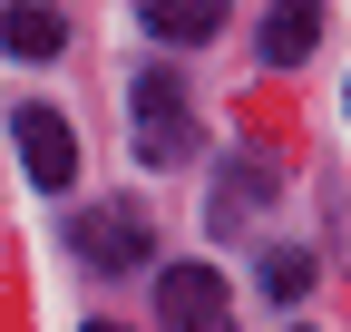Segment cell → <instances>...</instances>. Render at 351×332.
I'll list each match as a JSON object with an SVG mask.
<instances>
[{
	"label": "cell",
	"instance_id": "7",
	"mask_svg": "<svg viewBox=\"0 0 351 332\" xmlns=\"http://www.w3.org/2000/svg\"><path fill=\"white\" fill-rule=\"evenodd\" d=\"M225 10H234V0H137L147 39H176V49H186V39H215V29H225Z\"/></svg>",
	"mask_w": 351,
	"mask_h": 332
},
{
	"label": "cell",
	"instance_id": "3",
	"mask_svg": "<svg viewBox=\"0 0 351 332\" xmlns=\"http://www.w3.org/2000/svg\"><path fill=\"white\" fill-rule=\"evenodd\" d=\"M69 244H78V264H98V274H127V264H147L156 225L137 215V205H88V215L69 225Z\"/></svg>",
	"mask_w": 351,
	"mask_h": 332
},
{
	"label": "cell",
	"instance_id": "8",
	"mask_svg": "<svg viewBox=\"0 0 351 332\" xmlns=\"http://www.w3.org/2000/svg\"><path fill=\"white\" fill-rule=\"evenodd\" d=\"M263 294H274V303L313 294V254H293V244H274V254H263Z\"/></svg>",
	"mask_w": 351,
	"mask_h": 332
},
{
	"label": "cell",
	"instance_id": "4",
	"mask_svg": "<svg viewBox=\"0 0 351 332\" xmlns=\"http://www.w3.org/2000/svg\"><path fill=\"white\" fill-rule=\"evenodd\" d=\"M10 137H20L29 186H49V195H69V186H78V137H69V117H49V108H20V117H10Z\"/></svg>",
	"mask_w": 351,
	"mask_h": 332
},
{
	"label": "cell",
	"instance_id": "5",
	"mask_svg": "<svg viewBox=\"0 0 351 332\" xmlns=\"http://www.w3.org/2000/svg\"><path fill=\"white\" fill-rule=\"evenodd\" d=\"M322 39V0H274L263 10V69H302Z\"/></svg>",
	"mask_w": 351,
	"mask_h": 332
},
{
	"label": "cell",
	"instance_id": "9",
	"mask_svg": "<svg viewBox=\"0 0 351 332\" xmlns=\"http://www.w3.org/2000/svg\"><path fill=\"white\" fill-rule=\"evenodd\" d=\"M88 332H117V322H88Z\"/></svg>",
	"mask_w": 351,
	"mask_h": 332
},
{
	"label": "cell",
	"instance_id": "2",
	"mask_svg": "<svg viewBox=\"0 0 351 332\" xmlns=\"http://www.w3.org/2000/svg\"><path fill=\"white\" fill-rule=\"evenodd\" d=\"M156 313H166V332H234V303H225L215 264H166L156 274Z\"/></svg>",
	"mask_w": 351,
	"mask_h": 332
},
{
	"label": "cell",
	"instance_id": "1",
	"mask_svg": "<svg viewBox=\"0 0 351 332\" xmlns=\"http://www.w3.org/2000/svg\"><path fill=\"white\" fill-rule=\"evenodd\" d=\"M137 156H147V166H186V156H195V117H186L176 69H147V78H137Z\"/></svg>",
	"mask_w": 351,
	"mask_h": 332
},
{
	"label": "cell",
	"instance_id": "6",
	"mask_svg": "<svg viewBox=\"0 0 351 332\" xmlns=\"http://www.w3.org/2000/svg\"><path fill=\"white\" fill-rule=\"evenodd\" d=\"M0 49L10 59H59L69 49V20L49 10V0H10V10H0Z\"/></svg>",
	"mask_w": 351,
	"mask_h": 332
}]
</instances>
